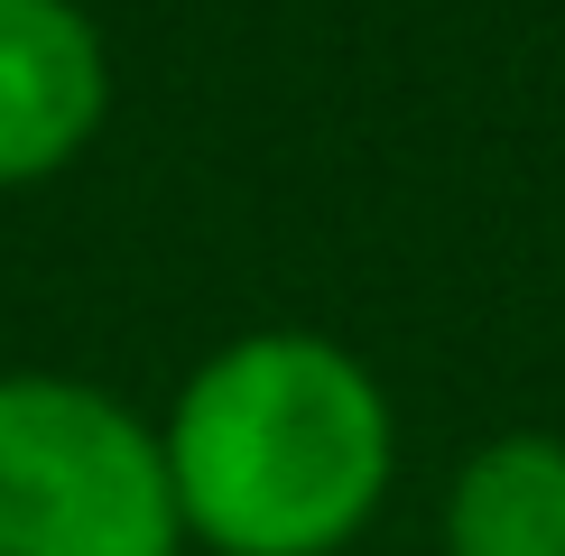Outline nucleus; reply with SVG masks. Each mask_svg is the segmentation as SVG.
<instances>
[{"label":"nucleus","mask_w":565,"mask_h":556,"mask_svg":"<svg viewBox=\"0 0 565 556\" xmlns=\"http://www.w3.org/2000/svg\"><path fill=\"white\" fill-rule=\"evenodd\" d=\"M111 38L84 0H0V195L75 177L111 130Z\"/></svg>","instance_id":"nucleus-3"},{"label":"nucleus","mask_w":565,"mask_h":556,"mask_svg":"<svg viewBox=\"0 0 565 556\" xmlns=\"http://www.w3.org/2000/svg\"><path fill=\"white\" fill-rule=\"evenodd\" d=\"M185 556H343L390 510L398 399L324 324H242L158 408Z\"/></svg>","instance_id":"nucleus-1"},{"label":"nucleus","mask_w":565,"mask_h":556,"mask_svg":"<svg viewBox=\"0 0 565 556\" xmlns=\"http://www.w3.org/2000/svg\"><path fill=\"white\" fill-rule=\"evenodd\" d=\"M445 556H565V436L501 427L445 473L436 501Z\"/></svg>","instance_id":"nucleus-4"},{"label":"nucleus","mask_w":565,"mask_h":556,"mask_svg":"<svg viewBox=\"0 0 565 556\" xmlns=\"http://www.w3.org/2000/svg\"><path fill=\"white\" fill-rule=\"evenodd\" d=\"M0 556H185L158 417L84 371H0Z\"/></svg>","instance_id":"nucleus-2"}]
</instances>
